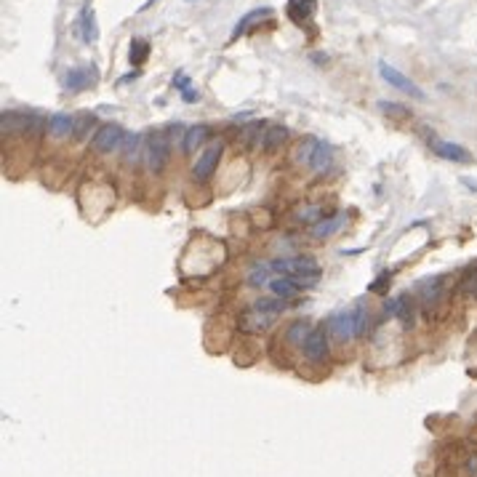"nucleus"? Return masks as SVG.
<instances>
[{
	"instance_id": "26",
	"label": "nucleus",
	"mask_w": 477,
	"mask_h": 477,
	"mask_svg": "<svg viewBox=\"0 0 477 477\" xmlns=\"http://www.w3.org/2000/svg\"><path fill=\"white\" fill-rule=\"evenodd\" d=\"M352 325H355V336H365V331H368V325H371V320H368V309H365V304L358 301L352 309Z\"/></svg>"
},
{
	"instance_id": "1",
	"label": "nucleus",
	"mask_w": 477,
	"mask_h": 477,
	"mask_svg": "<svg viewBox=\"0 0 477 477\" xmlns=\"http://www.w3.org/2000/svg\"><path fill=\"white\" fill-rule=\"evenodd\" d=\"M270 270L278 278H294L301 288H315L320 283L318 261L312 256H291V258H272Z\"/></svg>"
},
{
	"instance_id": "2",
	"label": "nucleus",
	"mask_w": 477,
	"mask_h": 477,
	"mask_svg": "<svg viewBox=\"0 0 477 477\" xmlns=\"http://www.w3.org/2000/svg\"><path fill=\"white\" fill-rule=\"evenodd\" d=\"M416 307L424 315H435L448 304V283L445 278H424L414 283Z\"/></svg>"
},
{
	"instance_id": "10",
	"label": "nucleus",
	"mask_w": 477,
	"mask_h": 477,
	"mask_svg": "<svg viewBox=\"0 0 477 477\" xmlns=\"http://www.w3.org/2000/svg\"><path fill=\"white\" fill-rule=\"evenodd\" d=\"M328 336L334 338L336 344H347L355 338V325H352V312L349 309H338L328 318Z\"/></svg>"
},
{
	"instance_id": "25",
	"label": "nucleus",
	"mask_w": 477,
	"mask_h": 477,
	"mask_svg": "<svg viewBox=\"0 0 477 477\" xmlns=\"http://www.w3.org/2000/svg\"><path fill=\"white\" fill-rule=\"evenodd\" d=\"M94 136L97 134V120H94V115L91 112H80V115H75V128H72V136L75 139H85V136Z\"/></svg>"
},
{
	"instance_id": "28",
	"label": "nucleus",
	"mask_w": 477,
	"mask_h": 477,
	"mask_svg": "<svg viewBox=\"0 0 477 477\" xmlns=\"http://www.w3.org/2000/svg\"><path fill=\"white\" fill-rule=\"evenodd\" d=\"M270 280H272L270 264H256V267L251 270V275H248V285H251V288H264V285H270Z\"/></svg>"
},
{
	"instance_id": "16",
	"label": "nucleus",
	"mask_w": 477,
	"mask_h": 477,
	"mask_svg": "<svg viewBox=\"0 0 477 477\" xmlns=\"http://www.w3.org/2000/svg\"><path fill=\"white\" fill-rule=\"evenodd\" d=\"M432 152L445 160H454V163H472L475 160L469 155V150H464L461 144H454V141H432Z\"/></svg>"
},
{
	"instance_id": "9",
	"label": "nucleus",
	"mask_w": 477,
	"mask_h": 477,
	"mask_svg": "<svg viewBox=\"0 0 477 477\" xmlns=\"http://www.w3.org/2000/svg\"><path fill=\"white\" fill-rule=\"evenodd\" d=\"M275 320H278L275 315H267V312H261V309H256V307L251 304L248 309H243L238 315V328L243 334H261V331L272 328Z\"/></svg>"
},
{
	"instance_id": "5",
	"label": "nucleus",
	"mask_w": 477,
	"mask_h": 477,
	"mask_svg": "<svg viewBox=\"0 0 477 477\" xmlns=\"http://www.w3.org/2000/svg\"><path fill=\"white\" fill-rule=\"evenodd\" d=\"M125 134L128 131H123L118 123H101L99 128H97V134L91 136V150L97 155H112L115 150H120Z\"/></svg>"
},
{
	"instance_id": "12",
	"label": "nucleus",
	"mask_w": 477,
	"mask_h": 477,
	"mask_svg": "<svg viewBox=\"0 0 477 477\" xmlns=\"http://www.w3.org/2000/svg\"><path fill=\"white\" fill-rule=\"evenodd\" d=\"M72 128H75V118L67 115V112H57V115H48V125H45V136L51 139H67L72 136Z\"/></svg>"
},
{
	"instance_id": "15",
	"label": "nucleus",
	"mask_w": 477,
	"mask_h": 477,
	"mask_svg": "<svg viewBox=\"0 0 477 477\" xmlns=\"http://www.w3.org/2000/svg\"><path fill=\"white\" fill-rule=\"evenodd\" d=\"M211 136V128L205 125V123H198V125H190L187 128V134H184V139H181V152L184 155H192V152H198L200 144H205Z\"/></svg>"
},
{
	"instance_id": "31",
	"label": "nucleus",
	"mask_w": 477,
	"mask_h": 477,
	"mask_svg": "<svg viewBox=\"0 0 477 477\" xmlns=\"http://www.w3.org/2000/svg\"><path fill=\"white\" fill-rule=\"evenodd\" d=\"M387 280H389V272H381V278H376L371 283V291L374 294H384L387 291Z\"/></svg>"
},
{
	"instance_id": "20",
	"label": "nucleus",
	"mask_w": 477,
	"mask_h": 477,
	"mask_svg": "<svg viewBox=\"0 0 477 477\" xmlns=\"http://www.w3.org/2000/svg\"><path fill=\"white\" fill-rule=\"evenodd\" d=\"M315 11H318V0H288V17L301 27L309 21Z\"/></svg>"
},
{
	"instance_id": "29",
	"label": "nucleus",
	"mask_w": 477,
	"mask_h": 477,
	"mask_svg": "<svg viewBox=\"0 0 477 477\" xmlns=\"http://www.w3.org/2000/svg\"><path fill=\"white\" fill-rule=\"evenodd\" d=\"M150 57V43L147 40H131V54H128V61L134 64V67H139L141 61Z\"/></svg>"
},
{
	"instance_id": "24",
	"label": "nucleus",
	"mask_w": 477,
	"mask_h": 477,
	"mask_svg": "<svg viewBox=\"0 0 477 477\" xmlns=\"http://www.w3.org/2000/svg\"><path fill=\"white\" fill-rule=\"evenodd\" d=\"M254 307H256V309H261V312H267V315H275V318H280V315L288 309V301L270 294V296L256 298V301H254Z\"/></svg>"
},
{
	"instance_id": "7",
	"label": "nucleus",
	"mask_w": 477,
	"mask_h": 477,
	"mask_svg": "<svg viewBox=\"0 0 477 477\" xmlns=\"http://www.w3.org/2000/svg\"><path fill=\"white\" fill-rule=\"evenodd\" d=\"M99 80V72H97V64H85V67H72L64 72V88L70 94H78V91H88L94 88Z\"/></svg>"
},
{
	"instance_id": "21",
	"label": "nucleus",
	"mask_w": 477,
	"mask_h": 477,
	"mask_svg": "<svg viewBox=\"0 0 477 477\" xmlns=\"http://www.w3.org/2000/svg\"><path fill=\"white\" fill-rule=\"evenodd\" d=\"M267 288H270V294H272V296L285 298V301H288V298H294V296H298V291H304V288H301V285H298L294 278H272Z\"/></svg>"
},
{
	"instance_id": "18",
	"label": "nucleus",
	"mask_w": 477,
	"mask_h": 477,
	"mask_svg": "<svg viewBox=\"0 0 477 477\" xmlns=\"http://www.w3.org/2000/svg\"><path fill=\"white\" fill-rule=\"evenodd\" d=\"M285 141H288V128L285 125H270L267 123L264 136H261V150L264 152H278Z\"/></svg>"
},
{
	"instance_id": "30",
	"label": "nucleus",
	"mask_w": 477,
	"mask_h": 477,
	"mask_svg": "<svg viewBox=\"0 0 477 477\" xmlns=\"http://www.w3.org/2000/svg\"><path fill=\"white\" fill-rule=\"evenodd\" d=\"M378 110L387 112L389 118H408V115H411L408 107H403V104H392V101H378Z\"/></svg>"
},
{
	"instance_id": "17",
	"label": "nucleus",
	"mask_w": 477,
	"mask_h": 477,
	"mask_svg": "<svg viewBox=\"0 0 477 477\" xmlns=\"http://www.w3.org/2000/svg\"><path fill=\"white\" fill-rule=\"evenodd\" d=\"M344 219H347V214H331V216H323V219L315 221V227H312V238L325 240V238H331V235H336L338 230L344 227Z\"/></svg>"
},
{
	"instance_id": "4",
	"label": "nucleus",
	"mask_w": 477,
	"mask_h": 477,
	"mask_svg": "<svg viewBox=\"0 0 477 477\" xmlns=\"http://www.w3.org/2000/svg\"><path fill=\"white\" fill-rule=\"evenodd\" d=\"M301 355H304V360L309 365H325L328 363L331 349H328V331H325V325H315L309 331L307 341L301 344Z\"/></svg>"
},
{
	"instance_id": "22",
	"label": "nucleus",
	"mask_w": 477,
	"mask_h": 477,
	"mask_svg": "<svg viewBox=\"0 0 477 477\" xmlns=\"http://www.w3.org/2000/svg\"><path fill=\"white\" fill-rule=\"evenodd\" d=\"M309 331H312V325H309L307 320H296V323H291V325H288V331H285V344H288V347H298V349H301V344L307 341Z\"/></svg>"
},
{
	"instance_id": "27",
	"label": "nucleus",
	"mask_w": 477,
	"mask_h": 477,
	"mask_svg": "<svg viewBox=\"0 0 477 477\" xmlns=\"http://www.w3.org/2000/svg\"><path fill=\"white\" fill-rule=\"evenodd\" d=\"M458 294L467 298H477V267L467 270L458 280Z\"/></svg>"
},
{
	"instance_id": "23",
	"label": "nucleus",
	"mask_w": 477,
	"mask_h": 477,
	"mask_svg": "<svg viewBox=\"0 0 477 477\" xmlns=\"http://www.w3.org/2000/svg\"><path fill=\"white\" fill-rule=\"evenodd\" d=\"M315 147H318V136H304L294 150V163L296 165H309V160L315 155Z\"/></svg>"
},
{
	"instance_id": "32",
	"label": "nucleus",
	"mask_w": 477,
	"mask_h": 477,
	"mask_svg": "<svg viewBox=\"0 0 477 477\" xmlns=\"http://www.w3.org/2000/svg\"><path fill=\"white\" fill-rule=\"evenodd\" d=\"M174 85H176V88H181V94H184V91H190V88H192V83H190V78H187V75H184V72H179V75H176V78H174Z\"/></svg>"
},
{
	"instance_id": "14",
	"label": "nucleus",
	"mask_w": 477,
	"mask_h": 477,
	"mask_svg": "<svg viewBox=\"0 0 477 477\" xmlns=\"http://www.w3.org/2000/svg\"><path fill=\"white\" fill-rule=\"evenodd\" d=\"M272 19H275V11H272V8H256V11L245 14V17L238 21V27H235V35H232V40H238L240 35H245L248 30H256L258 24H267V21H272Z\"/></svg>"
},
{
	"instance_id": "33",
	"label": "nucleus",
	"mask_w": 477,
	"mask_h": 477,
	"mask_svg": "<svg viewBox=\"0 0 477 477\" xmlns=\"http://www.w3.org/2000/svg\"><path fill=\"white\" fill-rule=\"evenodd\" d=\"M181 99H184V101H198V91H195V88H190V91H184V94H181Z\"/></svg>"
},
{
	"instance_id": "13",
	"label": "nucleus",
	"mask_w": 477,
	"mask_h": 477,
	"mask_svg": "<svg viewBox=\"0 0 477 477\" xmlns=\"http://www.w3.org/2000/svg\"><path fill=\"white\" fill-rule=\"evenodd\" d=\"M144 144H147V141L141 139V134H136V131H128V134H125V139H123V144H120V158L125 160L128 165L139 163V160L144 158Z\"/></svg>"
},
{
	"instance_id": "8",
	"label": "nucleus",
	"mask_w": 477,
	"mask_h": 477,
	"mask_svg": "<svg viewBox=\"0 0 477 477\" xmlns=\"http://www.w3.org/2000/svg\"><path fill=\"white\" fill-rule=\"evenodd\" d=\"M378 75L387 80L392 88H398L400 94H408V97H414V99H424V91H421V88H418V85L411 78H405L400 70H395L392 64L378 61Z\"/></svg>"
},
{
	"instance_id": "11",
	"label": "nucleus",
	"mask_w": 477,
	"mask_h": 477,
	"mask_svg": "<svg viewBox=\"0 0 477 477\" xmlns=\"http://www.w3.org/2000/svg\"><path fill=\"white\" fill-rule=\"evenodd\" d=\"M315 176H325L331 168H334V147L328 144L325 139H318V147H315V155L307 165Z\"/></svg>"
},
{
	"instance_id": "6",
	"label": "nucleus",
	"mask_w": 477,
	"mask_h": 477,
	"mask_svg": "<svg viewBox=\"0 0 477 477\" xmlns=\"http://www.w3.org/2000/svg\"><path fill=\"white\" fill-rule=\"evenodd\" d=\"M221 155H224V141H211L208 144V150L203 152L195 163V168H192V179L195 181H208L214 176V171H216V165H219Z\"/></svg>"
},
{
	"instance_id": "19",
	"label": "nucleus",
	"mask_w": 477,
	"mask_h": 477,
	"mask_svg": "<svg viewBox=\"0 0 477 477\" xmlns=\"http://www.w3.org/2000/svg\"><path fill=\"white\" fill-rule=\"evenodd\" d=\"M78 35L83 38V43H97L99 38V27H97V17H94V8L91 6H85L83 11H80V24H78Z\"/></svg>"
},
{
	"instance_id": "3",
	"label": "nucleus",
	"mask_w": 477,
	"mask_h": 477,
	"mask_svg": "<svg viewBox=\"0 0 477 477\" xmlns=\"http://www.w3.org/2000/svg\"><path fill=\"white\" fill-rule=\"evenodd\" d=\"M168 155H171V139L168 134H150L147 136V144H144V163L152 174H163L165 165H168Z\"/></svg>"
}]
</instances>
